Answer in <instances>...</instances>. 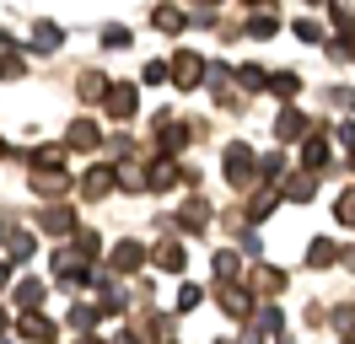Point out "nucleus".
I'll return each instance as SVG.
<instances>
[{
	"instance_id": "nucleus-16",
	"label": "nucleus",
	"mask_w": 355,
	"mask_h": 344,
	"mask_svg": "<svg viewBox=\"0 0 355 344\" xmlns=\"http://www.w3.org/2000/svg\"><path fill=\"white\" fill-rule=\"evenodd\" d=\"M296 38H302V43H307V38H323V27H318V22H307V17H302V22H296Z\"/></svg>"
},
{
	"instance_id": "nucleus-5",
	"label": "nucleus",
	"mask_w": 355,
	"mask_h": 344,
	"mask_svg": "<svg viewBox=\"0 0 355 344\" xmlns=\"http://www.w3.org/2000/svg\"><path fill=\"white\" fill-rule=\"evenodd\" d=\"M200 70H205V64L194 60V54H178V60H173V81L178 86H194V81H200Z\"/></svg>"
},
{
	"instance_id": "nucleus-1",
	"label": "nucleus",
	"mask_w": 355,
	"mask_h": 344,
	"mask_svg": "<svg viewBox=\"0 0 355 344\" xmlns=\"http://www.w3.org/2000/svg\"><path fill=\"white\" fill-rule=\"evenodd\" d=\"M140 264H146V248H140V242H119V248H113V269H119V275H135Z\"/></svg>"
},
{
	"instance_id": "nucleus-6",
	"label": "nucleus",
	"mask_w": 355,
	"mask_h": 344,
	"mask_svg": "<svg viewBox=\"0 0 355 344\" xmlns=\"http://www.w3.org/2000/svg\"><path fill=\"white\" fill-rule=\"evenodd\" d=\"M108 178H113V172H108V167H92V172H87V178H81V194H87V199H103V194H108V189H113Z\"/></svg>"
},
{
	"instance_id": "nucleus-15",
	"label": "nucleus",
	"mask_w": 355,
	"mask_h": 344,
	"mask_svg": "<svg viewBox=\"0 0 355 344\" xmlns=\"http://www.w3.org/2000/svg\"><path fill=\"white\" fill-rule=\"evenodd\" d=\"M339 221H345V226H355V194H339Z\"/></svg>"
},
{
	"instance_id": "nucleus-11",
	"label": "nucleus",
	"mask_w": 355,
	"mask_h": 344,
	"mask_svg": "<svg viewBox=\"0 0 355 344\" xmlns=\"http://www.w3.org/2000/svg\"><path fill=\"white\" fill-rule=\"evenodd\" d=\"M183 11H156V27H162V33H183Z\"/></svg>"
},
{
	"instance_id": "nucleus-7",
	"label": "nucleus",
	"mask_w": 355,
	"mask_h": 344,
	"mask_svg": "<svg viewBox=\"0 0 355 344\" xmlns=\"http://www.w3.org/2000/svg\"><path fill=\"white\" fill-rule=\"evenodd\" d=\"M302 129H307V119H302L296 108H286V113H280V124H275V135H280V140H302Z\"/></svg>"
},
{
	"instance_id": "nucleus-14",
	"label": "nucleus",
	"mask_w": 355,
	"mask_h": 344,
	"mask_svg": "<svg viewBox=\"0 0 355 344\" xmlns=\"http://www.w3.org/2000/svg\"><path fill=\"white\" fill-rule=\"evenodd\" d=\"M296 86H302L296 76H275V97H296Z\"/></svg>"
},
{
	"instance_id": "nucleus-13",
	"label": "nucleus",
	"mask_w": 355,
	"mask_h": 344,
	"mask_svg": "<svg viewBox=\"0 0 355 344\" xmlns=\"http://www.w3.org/2000/svg\"><path fill=\"white\" fill-rule=\"evenodd\" d=\"M38 296H44V285H38V280H27L22 291H17V301H22V307H33V301H38Z\"/></svg>"
},
{
	"instance_id": "nucleus-17",
	"label": "nucleus",
	"mask_w": 355,
	"mask_h": 344,
	"mask_svg": "<svg viewBox=\"0 0 355 344\" xmlns=\"http://www.w3.org/2000/svg\"><path fill=\"white\" fill-rule=\"evenodd\" d=\"M81 344H103V339H81Z\"/></svg>"
},
{
	"instance_id": "nucleus-10",
	"label": "nucleus",
	"mask_w": 355,
	"mask_h": 344,
	"mask_svg": "<svg viewBox=\"0 0 355 344\" xmlns=\"http://www.w3.org/2000/svg\"><path fill=\"white\" fill-rule=\"evenodd\" d=\"M307 258H312V269H329V264H334V242H312Z\"/></svg>"
},
{
	"instance_id": "nucleus-12",
	"label": "nucleus",
	"mask_w": 355,
	"mask_h": 344,
	"mask_svg": "<svg viewBox=\"0 0 355 344\" xmlns=\"http://www.w3.org/2000/svg\"><path fill=\"white\" fill-rule=\"evenodd\" d=\"M194 307H200V291H194V285H183V291H178V312H194Z\"/></svg>"
},
{
	"instance_id": "nucleus-2",
	"label": "nucleus",
	"mask_w": 355,
	"mask_h": 344,
	"mask_svg": "<svg viewBox=\"0 0 355 344\" xmlns=\"http://www.w3.org/2000/svg\"><path fill=\"white\" fill-rule=\"evenodd\" d=\"M70 146L76 150H97L103 146V129L92 124V119H76V124H70Z\"/></svg>"
},
{
	"instance_id": "nucleus-9",
	"label": "nucleus",
	"mask_w": 355,
	"mask_h": 344,
	"mask_svg": "<svg viewBox=\"0 0 355 344\" xmlns=\"http://www.w3.org/2000/svg\"><path fill=\"white\" fill-rule=\"evenodd\" d=\"M44 232L65 237V232H70V210H60V205H54V210H44Z\"/></svg>"
},
{
	"instance_id": "nucleus-8",
	"label": "nucleus",
	"mask_w": 355,
	"mask_h": 344,
	"mask_svg": "<svg viewBox=\"0 0 355 344\" xmlns=\"http://www.w3.org/2000/svg\"><path fill=\"white\" fill-rule=\"evenodd\" d=\"M22 334H27V339H33V344H49V339H54V322H49V318H38V312H33V318L22 322Z\"/></svg>"
},
{
	"instance_id": "nucleus-3",
	"label": "nucleus",
	"mask_w": 355,
	"mask_h": 344,
	"mask_svg": "<svg viewBox=\"0 0 355 344\" xmlns=\"http://www.w3.org/2000/svg\"><path fill=\"white\" fill-rule=\"evenodd\" d=\"M156 264H162L167 275H183V264H189V253H183V242H162V248H156Z\"/></svg>"
},
{
	"instance_id": "nucleus-4",
	"label": "nucleus",
	"mask_w": 355,
	"mask_h": 344,
	"mask_svg": "<svg viewBox=\"0 0 355 344\" xmlns=\"http://www.w3.org/2000/svg\"><path fill=\"white\" fill-rule=\"evenodd\" d=\"M103 103H108V113H113V119H130V113H135V86H113Z\"/></svg>"
}]
</instances>
